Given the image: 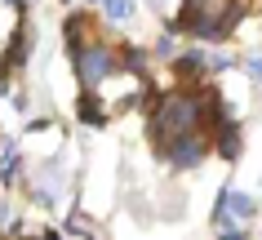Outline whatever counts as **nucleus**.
Segmentation results:
<instances>
[{"mask_svg": "<svg viewBox=\"0 0 262 240\" xmlns=\"http://www.w3.org/2000/svg\"><path fill=\"white\" fill-rule=\"evenodd\" d=\"M200 120H205V98L195 89H169L151 112V134L156 142H165V138H178V134H195Z\"/></svg>", "mask_w": 262, "mask_h": 240, "instance_id": "obj_1", "label": "nucleus"}, {"mask_svg": "<svg viewBox=\"0 0 262 240\" xmlns=\"http://www.w3.org/2000/svg\"><path fill=\"white\" fill-rule=\"evenodd\" d=\"M240 23V5L235 0H187L182 5L178 27L191 31L195 40H227Z\"/></svg>", "mask_w": 262, "mask_h": 240, "instance_id": "obj_2", "label": "nucleus"}, {"mask_svg": "<svg viewBox=\"0 0 262 240\" xmlns=\"http://www.w3.org/2000/svg\"><path fill=\"white\" fill-rule=\"evenodd\" d=\"M71 67H76V80L84 89H102L120 67V49L107 40H89L80 49H71Z\"/></svg>", "mask_w": 262, "mask_h": 240, "instance_id": "obj_3", "label": "nucleus"}, {"mask_svg": "<svg viewBox=\"0 0 262 240\" xmlns=\"http://www.w3.org/2000/svg\"><path fill=\"white\" fill-rule=\"evenodd\" d=\"M213 151V138L209 134H178V138H165L160 142V156H165L173 169H200V160Z\"/></svg>", "mask_w": 262, "mask_h": 240, "instance_id": "obj_4", "label": "nucleus"}, {"mask_svg": "<svg viewBox=\"0 0 262 240\" xmlns=\"http://www.w3.org/2000/svg\"><path fill=\"white\" fill-rule=\"evenodd\" d=\"M209 138H213V151H218L222 160H240V129H235L231 120H222Z\"/></svg>", "mask_w": 262, "mask_h": 240, "instance_id": "obj_5", "label": "nucleus"}, {"mask_svg": "<svg viewBox=\"0 0 262 240\" xmlns=\"http://www.w3.org/2000/svg\"><path fill=\"white\" fill-rule=\"evenodd\" d=\"M227 209H231V218L249 223V218L258 213V200H253V196H245V191H227Z\"/></svg>", "mask_w": 262, "mask_h": 240, "instance_id": "obj_6", "label": "nucleus"}, {"mask_svg": "<svg viewBox=\"0 0 262 240\" xmlns=\"http://www.w3.org/2000/svg\"><path fill=\"white\" fill-rule=\"evenodd\" d=\"M80 120H84V125H102V120H107V116H102V102L84 94V98H80Z\"/></svg>", "mask_w": 262, "mask_h": 240, "instance_id": "obj_7", "label": "nucleus"}, {"mask_svg": "<svg viewBox=\"0 0 262 240\" xmlns=\"http://www.w3.org/2000/svg\"><path fill=\"white\" fill-rule=\"evenodd\" d=\"M102 9H107L111 23H124V18H134V0H107Z\"/></svg>", "mask_w": 262, "mask_h": 240, "instance_id": "obj_8", "label": "nucleus"}, {"mask_svg": "<svg viewBox=\"0 0 262 240\" xmlns=\"http://www.w3.org/2000/svg\"><path fill=\"white\" fill-rule=\"evenodd\" d=\"M151 54H156V58H178V40H173V36H165V40L156 45Z\"/></svg>", "mask_w": 262, "mask_h": 240, "instance_id": "obj_9", "label": "nucleus"}, {"mask_svg": "<svg viewBox=\"0 0 262 240\" xmlns=\"http://www.w3.org/2000/svg\"><path fill=\"white\" fill-rule=\"evenodd\" d=\"M249 76H253V80H262V54L249 58Z\"/></svg>", "mask_w": 262, "mask_h": 240, "instance_id": "obj_10", "label": "nucleus"}, {"mask_svg": "<svg viewBox=\"0 0 262 240\" xmlns=\"http://www.w3.org/2000/svg\"><path fill=\"white\" fill-rule=\"evenodd\" d=\"M218 240H245V231H231V227H222V231H218Z\"/></svg>", "mask_w": 262, "mask_h": 240, "instance_id": "obj_11", "label": "nucleus"}, {"mask_svg": "<svg viewBox=\"0 0 262 240\" xmlns=\"http://www.w3.org/2000/svg\"><path fill=\"white\" fill-rule=\"evenodd\" d=\"M94 5H107V0H94Z\"/></svg>", "mask_w": 262, "mask_h": 240, "instance_id": "obj_12", "label": "nucleus"}]
</instances>
